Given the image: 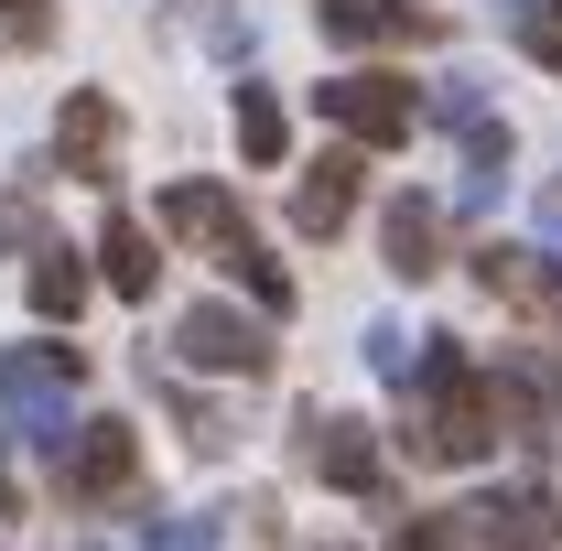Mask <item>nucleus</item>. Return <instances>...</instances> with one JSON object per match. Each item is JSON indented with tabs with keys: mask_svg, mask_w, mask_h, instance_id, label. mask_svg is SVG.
I'll list each match as a JSON object with an SVG mask.
<instances>
[{
	"mask_svg": "<svg viewBox=\"0 0 562 551\" xmlns=\"http://www.w3.org/2000/svg\"><path fill=\"white\" fill-rule=\"evenodd\" d=\"M412 454L422 465H476L497 443V401H487V379L454 357V336H422V368H412Z\"/></svg>",
	"mask_w": 562,
	"mask_h": 551,
	"instance_id": "1",
	"label": "nucleus"
},
{
	"mask_svg": "<svg viewBox=\"0 0 562 551\" xmlns=\"http://www.w3.org/2000/svg\"><path fill=\"white\" fill-rule=\"evenodd\" d=\"M76 379H87L76 346H11V357H0V412L22 421L33 443H66V390Z\"/></svg>",
	"mask_w": 562,
	"mask_h": 551,
	"instance_id": "2",
	"label": "nucleus"
},
{
	"mask_svg": "<svg viewBox=\"0 0 562 551\" xmlns=\"http://www.w3.org/2000/svg\"><path fill=\"white\" fill-rule=\"evenodd\" d=\"M314 109L336 120L347 140H368V151H390V140H412V120H422V98H412V76H325L314 87Z\"/></svg>",
	"mask_w": 562,
	"mask_h": 551,
	"instance_id": "3",
	"label": "nucleus"
},
{
	"mask_svg": "<svg viewBox=\"0 0 562 551\" xmlns=\"http://www.w3.org/2000/svg\"><path fill=\"white\" fill-rule=\"evenodd\" d=\"M173 357L184 368H216V379H271V325L238 314V303H195L173 325Z\"/></svg>",
	"mask_w": 562,
	"mask_h": 551,
	"instance_id": "4",
	"label": "nucleus"
},
{
	"mask_svg": "<svg viewBox=\"0 0 562 551\" xmlns=\"http://www.w3.org/2000/svg\"><path fill=\"white\" fill-rule=\"evenodd\" d=\"M55 476H66L76 508H109V497H131V476H140V432H131V421H76V443L55 454Z\"/></svg>",
	"mask_w": 562,
	"mask_h": 551,
	"instance_id": "5",
	"label": "nucleus"
},
{
	"mask_svg": "<svg viewBox=\"0 0 562 551\" xmlns=\"http://www.w3.org/2000/svg\"><path fill=\"white\" fill-rule=\"evenodd\" d=\"M314 22H325V44H347V55L432 44V33H443V11H422V0H314Z\"/></svg>",
	"mask_w": 562,
	"mask_h": 551,
	"instance_id": "6",
	"label": "nucleus"
},
{
	"mask_svg": "<svg viewBox=\"0 0 562 551\" xmlns=\"http://www.w3.org/2000/svg\"><path fill=\"white\" fill-rule=\"evenodd\" d=\"M303 465L325 486H347V497H379V432L347 412H303Z\"/></svg>",
	"mask_w": 562,
	"mask_h": 551,
	"instance_id": "7",
	"label": "nucleus"
},
{
	"mask_svg": "<svg viewBox=\"0 0 562 551\" xmlns=\"http://www.w3.org/2000/svg\"><path fill=\"white\" fill-rule=\"evenodd\" d=\"M55 162H66L76 184H109V173H120V109H109V87H76V98H66Z\"/></svg>",
	"mask_w": 562,
	"mask_h": 551,
	"instance_id": "8",
	"label": "nucleus"
},
{
	"mask_svg": "<svg viewBox=\"0 0 562 551\" xmlns=\"http://www.w3.org/2000/svg\"><path fill=\"white\" fill-rule=\"evenodd\" d=\"M357 184H368V162H357V151H325V162L292 184V227H303V238H336L357 216Z\"/></svg>",
	"mask_w": 562,
	"mask_h": 551,
	"instance_id": "9",
	"label": "nucleus"
},
{
	"mask_svg": "<svg viewBox=\"0 0 562 551\" xmlns=\"http://www.w3.org/2000/svg\"><path fill=\"white\" fill-rule=\"evenodd\" d=\"M162 227H173V238H195V249H227V238H249L238 195H227V184H206V173L162 184Z\"/></svg>",
	"mask_w": 562,
	"mask_h": 551,
	"instance_id": "10",
	"label": "nucleus"
},
{
	"mask_svg": "<svg viewBox=\"0 0 562 551\" xmlns=\"http://www.w3.org/2000/svg\"><path fill=\"white\" fill-rule=\"evenodd\" d=\"M379 249H390V271H401V281H432V271H443V206H432V195H390Z\"/></svg>",
	"mask_w": 562,
	"mask_h": 551,
	"instance_id": "11",
	"label": "nucleus"
},
{
	"mask_svg": "<svg viewBox=\"0 0 562 551\" xmlns=\"http://www.w3.org/2000/svg\"><path fill=\"white\" fill-rule=\"evenodd\" d=\"M454 551H541V497H476V508H454Z\"/></svg>",
	"mask_w": 562,
	"mask_h": 551,
	"instance_id": "12",
	"label": "nucleus"
},
{
	"mask_svg": "<svg viewBox=\"0 0 562 551\" xmlns=\"http://www.w3.org/2000/svg\"><path fill=\"white\" fill-rule=\"evenodd\" d=\"M98 281H109V292H131V303H151V281H162L151 227H140L131 206H109V227H98Z\"/></svg>",
	"mask_w": 562,
	"mask_h": 551,
	"instance_id": "13",
	"label": "nucleus"
},
{
	"mask_svg": "<svg viewBox=\"0 0 562 551\" xmlns=\"http://www.w3.org/2000/svg\"><path fill=\"white\" fill-rule=\"evenodd\" d=\"M476 281H487L497 303H519V314H541L562 292V260H541V249H476Z\"/></svg>",
	"mask_w": 562,
	"mask_h": 551,
	"instance_id": "14",
	"label": "nucleus"
},
{
	"mask_svg": "<svg viewBox=\"0 0 562 551\" xmlns=\"http://www.w3.org/2000/svg\"><path fill=\"white\" fill-rule=\"evenodd\" d=\"M497 195H508V131L497 120H465V184H454V206L487 216Z\"/></svg>",
	"mask_w": 562,
	"mask_h": 551,
	"instance_id": "15",
	"label": "nucleus"
},
{
	"mask_svg": "<svg viewBox=\"0 0 562 551\" xmlns=\"http://www.w3.org/2000/svg\"><path fill=\"white\" fill-rule=\"evenodd\" d=\"M33 314H44V325H76V314H87V271H76V249H44V260H33Z\"/></svg>",
	"mask_w": 562,
	"mask_h": 551,
	"instance_id": "16",
	"label": "nucleus"
},
{
	"mask_svg": "<svg viewBox=\"0 0 562 551\" xmlns=\"http://www.w3.org/2000/svg\"><path fill=\"white\" fill-rule=\"evenodd\" d=\"M216 260H227V271L249 281V303H260V314H292V271H281V260L260 249V238H227Z\"/></svg>",
	"mask_w": 562,
	"mask_h": 551,
	"instance_id": "17",
	"label": "nucleus"
},
{
	"mask_svg": "<svg viewBox=\"0 0 562 551\" xmlns=\"http://www.w3.org/2000/svg\"><path fill=\"white\" fill-rule=\"evenodd\" d=\"M281 140H292L281 131V98L271 87H238V151H249V162H281Z\"/></svg>",
	"mask_w": 562,
	"mask_h": 551,
	"instance_id": "18",
	"label": "nucleus"
},
{
	"mask_svg": "<svg viewBox=\"0 0 562 551\" xmlns=\"http://www.w3.org/2000/svg\"><path fill=\"white\" fill-rule=\"evenodd\" d=\"M227 541V519H206V508H184V519H140V551H216Z\"/></svg>",
	"mask_w": 562,
	"mask_h": 551,
	"instance_id": "19",
	"label": "nucleus"
},
{
	"mask_svg": "<svg viewBox=\"0 0 562 551\" xmlns=\"http://www.w3.org/2000/svg\"><path fill=\"white\" fill-rule=\"evenodd\" d=\"M368 368H379L390 390H412V368H422V336H401V325H368Z\"/></svg>",
	"mask_w": 562,
	"mask_h": 551,
	"instance_id": "20",
	"label": "nucleus"
},
{
	"mask_svg": "<svg viewBox=\"0 0 562 551\" xmlns=\"http://www.w3.org/2000/svg\"><path fill=\"white\" fill-rule=\"evenodd\" d=\"M432 120H443V131L487 120V87H476V76H443V87H432Z\"/></svg>",
	"mask_w": 562,
	"mask_h": 551,
	"instance_id": "21",
	"label": "nucleus"
},
{
	"mask_svg": "<svg viewBox=\"0 0 562 551\" xmlns=\"http://www.w3.org/2000/svg\"><path fill=\"white\" fill-rule=\"evenodd\" d=\"M44 238V206H33V184H11L0 195V249H33Z\"/></svg>",
	"mask_w": 562,
	"mask_h": 551,
	"instance_id": "22",
	"label": "nucleus"
},
{
	"mask_svg": "<svg viewBox=\"0 0 562 551\" xmlns=\"http://www.w3.org/2000/svg\"><path fill=\"white\" fill-rule=\"evenodd\" d=\"M519 44L541 55V66L562 76V0H541V11H519Z\"/></svg>",
	"mask_w": 562,
	"mask_h": 551,
	"instance_id": "23",
	"label": "nucleus"
},
{
	"mask_svg": "<svg viewBox=\"0 0 562 551\" xmlns=\"http://www.w3.org/2000/svg\"><path fill=\"white\" fill-rule=\"evenodd\" d=\"M390 551H454V519H412V530H401Z\"/></svg>",
	"mask_w": 562,
	"mask_h": 551,
	"instance_id": "24",
	"label": "nucleus"
},
{
	"mask_svg": "<svg viewBox=\"0 0 562 551\" xmlns=\"http://www.w3.org/2000/svg\"><path fill=\"white\" fill-rule=\"evenodd\" d=\"M11 22H33V0H11Z\"/></svg>",
	"mask_w": 562,
	"mask_h": 551,
	"instance_id": "25",
	"label": "nucleus"
}]
</instances>
